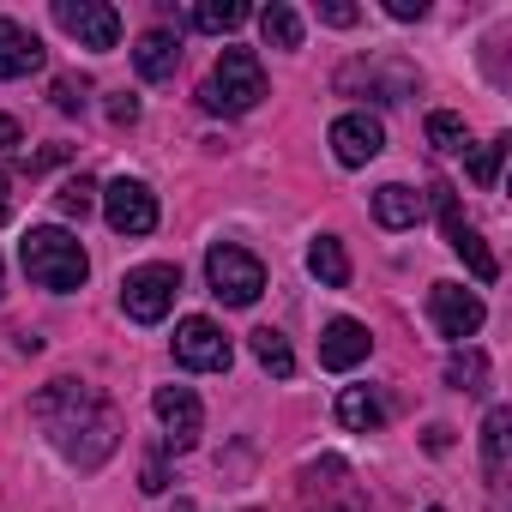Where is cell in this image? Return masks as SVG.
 Here are the masks:
<instances>
[{
    "mask_svg": "<svg viewBox=\"0 0 512 512\" xmlns=\"http://www.w3.org/2000/svg\"><path fill=\"white\" fill-rule=\"evenodd\" d=\"M31 416L43 422L49 446H55L67 464H79V470H97V464L121 446V416H115V404H109L97 386H85V380H49V386L31 398Z\"/></svg>",
    "mask_w": 512,
    "mask_h": 512,
    "instance_id": "1",
    "label": "cell"
},
{
    "mask_svg": "<svg viewBox=\"0 0 512 512\" xmlns=\"http://www.w3.org/2000/svg\"><path fill=\"white\" fill-rule=\"evenodd\" d=\"M19 260H25L31 284H43V290H55V296H73V290L91 278L85 247H79V235H67V229H31V235L19 241Z\"/></svg>",
    "mask_w": 512,
    "mask_h": 512,
    "instance_id": "2",
    "label": "cell"
},
{
    "mask_svg": "<svg viewBox=\"0 0 512 512\" xmlns=\"http://www.w3.org/2000/svg\"><path fill=\"white\" fill-rule=\"evenodd\" d=\"M260 97H266V67L253 49H223L199 91V103L211 115H247V109H260Z\"/></svg>",
    "mask_w": 512,
    "mask_h": 512,
    "instance_id": "3",
    "label": "cell"
},
{
    "mask_svg": "<svg viewBox=\"0 0 512 512\" xmlns=\"http://www.w3.org/2000/svg\"><path fill=\"white\" fill-rule=\"evenodd\" d=\"M205 284H211L217 302H229V308H253V302H260V290H266V266L253 260L247 247L217 241V247L205 253Z\"/></svg>",
    "mask_w": 512,
    "mask_h": 512,
    "instance_id": "4",
    "label": "cell"
},
{
    "mask_svg": "<svg viewBox=\"0 0 512 512\" xmlns=\"http://www.w3.org/2000/svg\"><path fill=\"white\" fill-rule=\"evenodd\" d=\"M175 290H181V272L175 266H139V272L121 278V308H127V320L157 326L175 308Z\"/></svg>",
    "mask_w": 512,
    "mask_h": 512,
    "instance_id": "5",
    "label": "cell"
},
{
    "mask_svg": "<svg viewBox=\"0 0 512 512\" xmlns=\"http://www.w3.org/2000/svg\"><path fill=\"white\" fill-rule=\"evenodd\" d=\"M55 25L67 37H79V49H91V55H109L121 43V13L109 0H55Z\"/></svg>",
    "mask_w": 512,
    "mask_h": 512,
    "instance_id": "6",
    "label": "cell"
},
{
    "mask_svg": "<svg viewBox=\"0 0 512 512\" xmlns=\"http://www.w3.org/2000/svg\"><path fill=\"white\" fill-rule=\"evenodd\" d=\"M175 362H181V368H193V374H229L235 350H229V338H223V326H217V320L187 314V320L175 326Z\"/></svg>",
    "mask_w": 512,
    "mask_h": 512,
    "instance_id": "7",
    "label": "cell"
},
{
    "mask_svg": "<svg viewBox=\"0 0 512 512\" xmlns=\"http://www.w3.org/2000/svg\"><path fill=\"white\" fill-rule=\"evenodd\" d=\"M103 217H109L115 235H151V229H157V193H151L145 181L121 175V181L103 187Z\"/></svg>",
    "mask_w": 512,
    "mask_h": 512,
    "instance_id": "8",
    "label": "cell"
},
{
    "mask_svg": "<svg viewBox=\"0 0 512 512\" xmlns=\"http://www.w3.org/2000/svg\"><path fill=\"white\" fill-rule=\"evenodd\" d=\"M428 320L440 326V338L464 344V338H476V332H482L488 308H482V296H476V290H464V284H434V290H428Z\"/></svg>",
    "mask_w": 512,
    "mask_h": 512,
    "instance_id": "9",
    "label": "cell"
},
{
    "mask_svg": "<svg viewBox=\"0 0 512 512\" xmlns=\"http://www.w3.org/2000/svg\"><path fill=\"white\" fill-rule=\"evenodd\" d=\"M434 205H440V229H446V247H452L458 260L470 266V278H476V284H494V278H500V260L488 253V241H482V235H476V229L458 217V205H452V193H446V187H434Z\"/></svg>",
    "mask_w": 512,
    "mask_h": 512,
    "instance_id": "10",
    "label": "cell"
},
{
    "mask_svg": "<svg viewBox=\"0 0 512 512\" xmlns=\"http://www.w3.org/2000/svg\"><path fill=\"white\" fill-rule=\"evenodd\" d=\"M380 151H386V127H380L368 109H356V115H338V121H332V157H338L344 169H368Z\"/></svg>",
    "mask_w": 512,
    "mask_h": 512,
    "instance_id": "11",
    "label": "cell"
},
{
    "mask_svg": "<svg viewBox=\"0 0 512 512\" xmlns=\"http://www.w3.org/2000/svg\"><path fill=\"white\" fill-rule=\"evenodd\" d=\"M151 410H157V422L169 428V446H175V452H187V446L199 440V422H205V410H199L193 386H157Z\"/></svg>",
    "mask_w": 512,
    "mask_h": 512,
    "instance_id": "12",
    "label": "cell"
},
{
    "mask_svg": "<svg viewBox=\"0 0 512 512\" xmlns=\"http://www.w3.org/2000/svg\"><path fill=\"white\" fill-rule=\"evenodd\" d=\"M368 350H374V338L362 320H332L320 332V368H332V374H350L356 362H368Z\"/></svg>",
    "mask_w": 512,
    "mask_h": 512,
    "instance_id": "13",
    "label": "cell"
},
{
    "mask_svg": "<svg viewBox=\"0 0 512 512\" xmlns=\"http://www.w3.org/2000/svg\"><path fill=\"white\" fill-rule=\"evenodd\" d=\"M133 67H139L145 85L175 79V67H181V37H175V31H145V37L133 43Z\"/></svg>",
    "mask_w": 512,
    "mask_h": 512,
    "instance_id": "14",
    "label": "cell"
},
{
    "mask_svg": "<svg viewBox=\"0 0 512 512\" xmlns=\"http://www.w3.org/2000/svg\"><path fill=\"white\" fill-rule=\"evenodd\" d=\"M37 67H43V43H37L25 25L0 19V79H25V73H37Z\"/></svg>",
    "mask_w": 512,
    "mask_h": 512,
    "instance_id": "15",
    "label": "cell"
},
{
    "mask_svg": "<svg viewBox=\"0 0 512 512\" xmlns=\"http://www.w3.org/2000/svg\"><path fill=\"white\" fill-rule=\"evenodd\" d=\"M338 79H368V85H374V103H404V97L416 91V73L398 67V61H392V67H380V61H356V67H344Z\"/></svg>",
    "mask_w": 512,
    "mask_h": 512,
    "instance_id": "16",
    "label": "cell"
},
{
    "mask_svg": "<svg viewBox=\"0 0 512 512\" xmlns=\"http://www.w3.org/2000/svg\"><path fill=\"white\" fill-rule=\"evenodd\" d=\"M338 422H344L350 434H374V428L386 422L380 392H374V386H344V392H338Z\"/></svg>",
    "mask_w": 512,
    "mask_h": 512,
    "instance_id": "17",
    "label": "cell"
},
{
    "mask_svg": "<svg viewBox=\"0 0 512 512\" xmlns=\"http://www.w3.org/2000/svg\"><path fill=\"white\" fill-rule=\"evenodd\" d=\"M308 272H314L326 290H344V284H350V253H344L338 235H314V241H308Z\"/></svg>",
    "mask_w": 512,
    "mask_h": 512,
    "instance_id": "18",
    "label": "cell"
},
{
    "mask_svg": "<svg viewBox=\"0 0 512 512\" xmlns=\"http://www.w3.org/2000/svg\"><path fill=\"white\" fill-rule=\"evenodd\" d=\"M374 217H380L386 229H410V223L422 217V193L404 187V181H386V187L374 193Z\"/></svg>",
    "mask_w": 512,
    "mask_h": 512,
    "instance_id": "19",
    "label": "cell"
},
{
    "mask_svg": "<svg viewBox=\"0 0 512 512\" xmlns=\"http://www.w3.org/2000/svg\"><path fill=\"white\" fill-rule=\"evenodd\" d=\"M260 37H266V49H302V13L284 7V0H272L260 13Z\"/></svg>",
    "mask_w": 512,
    "mask_h": 512,
    "instance_id": "20",
    "label": "cell"
},
{
    "mask_svg": "<svg viewBox=\"0 0 512 512\" xmlns=\"http://www.w3.org/2000/svg\"><path fill=\"white\" fill-rule=\"evenodd\" d=\"M253 362H260L266 374H278V380H290V374H296V350H290V338H284V332H272V326L253 332Z\"/></svg>",
    "mask_w": 512,
    "mask_h": 512,
    "instance_id": "21",
    "label": "cell"
},
{
    "mask_svg": "<svg viewBox=\"0 0 512 512\" xmlns=\"http://www.w3.org/2000/svg\"><path fill=\"white\" fill-rule=\"evenodd\" d=\"M241 19H247V7H241V0H199V7H193V25H199V31H211V37L235 31Z\"/></svg>",
    "mask_w": 512,
    "mask_h": 512,
    "instance_id": "22",
    "label": "cell"
},
{
    "mask_svg": "<svg viewBox=\"0 0 512 512\" xmlns=\"http://www.w3.org/2000/svg\"><path fill=\"white\" fill-rule=\"evenodd\" d=\"M446 386H458V392H482V386H488V356H482V350H458V356L446 362Z\"/></svg>",
    "mask_w": 512,
    "mask_h": 512,
    "instance_id": "23",
    "label": "cell"
},
{
    "mask_svg": "<svg viewBox=\"0 0 512 512\" xmlns=\"http://www.w3.org/2000/svg\"><path fill=\"white\" fill-rule=\"evenodd\" d=\"M506 428H512V410H488V422H482V464H488V476L506 470Z\"/></svg>",
    "mask_w": 512,
    "mask_h": 512,
    "instance_id": "24",
    "label": "cell"
},
{
    "mask_svg": "<svg viewBox=\"0 0 512 512\" xmlns=\"http://www.w3.org/2000/svg\"><path fill=\"white\" fill-rule=\"evenodd\" d=\"M428 145H434V151H464V145H470V127H464V115H452V109H434V115H428Z\"/></svg>",
    "mask_w": 512,
    "mask_h": 512,
    "instance_id": "25",
    "label": "cell"
},
{
    "mask_svg": "<svg viewBox=\"0 0 512 512\" xmlns=\"http://www.w3.org/2000/svg\"><path fill=\"white\" fill-rule=\"evenodd\" d=\"M500 157H506V139L476 145V151H470V181H476V187H494V181H500Z\"/></svg>",
    "mask_w": 512,
    "mask_h": 512,
    "instance_id": "26",
    "label": "cell"
},
{
    "mask_svg": "<svg viewBox=\"0 0 512 512\" xmlns=\"http://www.w3.org/2000/svg\"><path fill=\"white\" fill-rule=\"evenodd\" d=\"M91 205H97V187H91V181H85V175H79V181H67V187H61V211H67V217H85V211H91Z\"/></svg>",
    "mask_w": 512,
    "mask_h": 512,
    "instance_id": "27",
    "label": "cell"
},
{
    "mask_svg": "<svg viewBox=\"0 0 512 512\" xmlns=\"http://www.w3.org/2000/svg\"><path fill=\"white\" fill-rule=\"evenodd\" d=\"M55 109L61 115H79L85 109V85L79 79H55Z\"/></svg>",
    "mask_w": 512,
    "mask_h": 512,
    "instance_id": "28",
    "label": "cell"
},
{
    "mask_svg": "<svg viewBox=\"0 0 512 512\" xmlns=\"http://www.w3.org/2000/svg\"><path fill=\"white\" fill-rule=\"evenodd\" d=\"M362 13L350 7V0H320V25H338V31H350Z\"/></svg>",
    "mask_w": 512,
    "mask_h": 512,
    "instance_id": "29",
    "label": "cell"
},
{
    "mask_svg": "<svg viewBox=\"0 0 512 512\" xmlns=\"http://www.w3.org/2000/svg\"><path fill=\"white\" fill-rule=\"evenodd\" d=\"M109 121H115V127H133V121H139V97H115V103H109Z\"/></svg>",
    "mask_w": 512,
    "mask_h": 512,
    "instance_id": "30",
    "label": "cell"
},
{
    "mask_svg": "<svg viewBox=\"0 0 512 512\" xmlns=\"http://www.w3.org/2000/svg\"><path fill=\"white\" fill-rule=\"evenodd\" d=\"M386 13H392L398 25H410V19H422L428 7H422V0H386Z\"/></svg>",
    "mask_w": 512,
    "mask_h": 512,
    "instance_id": "31",
    "label": "cell"
},
{
    "mask_svg": "<svg viewBox=\"0 0 512 512\" xmlns=\"http://www.w3.org/2000/svg\"><path fill=\"white\" fill-rule=\"evenodd\" d=\"M19 145V121L13 115H0V151H13Z\"/></svg>",
    "mask_w": 512,
    "mask_h": 512,
    "instance_id": "32",
    "label": "cell"
},
{
    "mask_svg": "<svg viewBox=\"0 0 512 512\" xmlns=\"http://www.w3.org/2000/svg\"><path fill=\"white\" fill-rule=\"evenodd\" d=\"M7 217H13V181L0 175V223H7Z\"/></svg>",
    "mask_w": 512,
    "mask_h": 512,
    "instance_id": "33",
    "label": "cell"
},
{
    "mask_svg": "<svg viewBox=\"0 0 512 512\" xmlns=\"http://www.w3.org/2000/svg\"><path fill=\"white\" fill-rule=\"evenodd\" d=\"M0 284H7V272H0ZM0 296H7V290H0Z\"/></svg>",
    "mask_w": 512,
    "mask_h": 512,
    "instance_id": "34",
    "label": "cell"
},
{
    "mask_svg": "<svg viewBox=\"0 0 512 512\" xmlns=\"http://www.w3.org/2000/svg\"><path fill=\"white\" fill-rule=\"evenodd\" d=\"M338 512H350V506H338Z\"/></svg>",
    "mask_w": 512,
    "mask_h": 512,
    "instance_id": "35",
    "label": "cell"
},
{
    "mask_svg": "<svg viewBox=\"0 0 512 512\" xmlns=\"http://www.w3.org/2000/svg\"><path fill=\"white\" fill-rule=\"evenodd\" d=\"M434 512H440V506H434Z\"/></svg>",
    "mask_w": 512,
    "mask_h": 512,
    "instance_id": "36",
    "label": "cell"
}]
</instances>
